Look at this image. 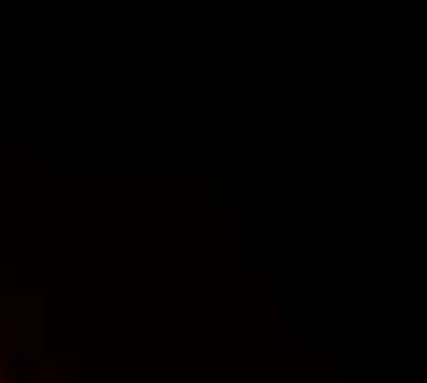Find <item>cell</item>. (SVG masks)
<instances>
[{"mask_svg": "<svg viewBox=\"0 0 427 383\" xmlns=\"http://www.w3.org/2000/svg\"><path fill=\"white\" fill-rule=\"evenodd\" d=\"M15 383H22V380H15Z\"/></svg>", "mask_w": 427, "mask_h": 383, "instance_id": "obj_2", "label": "cell"}, {"mask_svg": "<svg viewBox=\"0 0 427 383\" xmlns=\"http://www.w3.org/2000/svg\"><path fill=\"white\" fill-rule=\"evenodd\" d=\"M30 365H33V354H15L11 357V368H15V373H26Z\"/></svg>", "mask_w": 427, "mask_h": 383, "instance_id": "obj_1", "label": "cell"}]
</instances>
